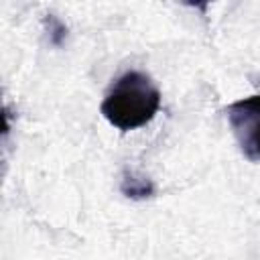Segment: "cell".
I'll return each mask as SVG.
<instances>
[{
    "instance_id": "6da1fadb",
    "label": "cell",
    "mask_w": 260,
    "mask_h": 260,
    "mask_svg": "<svg viewBox=\"0 0 260 260\" xmlns=\"http://www.w3.org/2000/svg\"><path fill=\"white\" fill-rule=\"evenodd\" d=\"M160 108V89L150 75L130 69L106 91L100 112L118 130H136L148 124Z\"/></svg>"
},
{
    "instance_id": "7a4b0ae2",
    "label": "cell",
    "mask_w": 260,
    "mask_h": 260,
    "mask_svg": "<svg viewBox=\"0 0 260 260\" xmlns=\"http://www.w3.org/2000/svg\"><path fill=\"white\" fill-rule=\"evenodd\" d=\"M232 134L248 160H260V93L242 98L225 108Z\"/></svg>"
},
{
    "instance_id": "3957f363",
    "label": "cell",
    "mask_w": 260,
    "mask_h": 260,
    "mask_svg": "<svg viewBox=\"0 0 260 260\" xmlns=\"http://www.w3.org/2000/svg\"><path fill=\"white\" fill-rule=\"evenodd\" d=\"M120 191L130 199H146V197L154 195V185L148 177L126 171L122 177V183H120Z\"/></svg>"
}]
</instances>
